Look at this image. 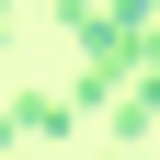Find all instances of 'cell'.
<instances>
[{
    "mask_svg": "<svg viewBox=\"0 0 160 160\" xmlns=\"http://www.w3.org/2000/svg\"><path fill=\"white\" fill-rule=\"evenodd\" d=\"M160 126V69L149 80H126V92H114V137H149Z\"/></svg>",
    "mask_w": 160,
    "mask_h": 160,
    "instance_id": "obj_2",
    "label": "cell"
},
{
    "mask_svg": "<svg viewBox=\"0 0 160 160\" xmlns=\"http://www.w3.org/2000/svg\"><path fill=\"white\" fill-rule=\"evenodd\" d=\"M114 12H126V23H137V34H149V23H160V0H114Z\"/></svg>",
    "mask_w": 160,
    "mask_h": 160,
    "instance_id": "obj_3",
    "label": "cell"
},
{
    "mask_svg": "<svg viewBox=\"0 0 160 160\" xmlns=\"http://www.w3.org/2000/svg\"><path fill=\"white\" fill-rule=\"evenodd\" d=\"M114 160H137V149H114Z\"/></svg>",
    "mask_w": 160,
    "mask_h": 160,
    "instance_id": "obj_5",
    "label": "cell"
},
{
    "mask_svg": "<svg viewBox=\"0 0 160 160\" xmlns=\"http://www.w3.org/2000/svg\"><path fill=\"white\" fill-rule=\"evenodd\" d=\"M0 137H69V92H23L0 114Z\"/></svg>",
    "mask_w": 160,
    "mask_h": 160,
    "instance_id": "obj_1",
    "label": "cell"
},
{
    "mask_svg": "<svg viewBox=\"0 0 160 160\" xmlns=\"http://www.w3.org/2000/svg\"><path fill=\"white\" fill-rule=\"evenodd\" d=\"M0 34H12V12H0Z\"/></svg>",
    "mask_w": 160,
    "mask_h": 160,
    "instance_id": "obj_4",
    "label": "cell"
}]
</instances>
